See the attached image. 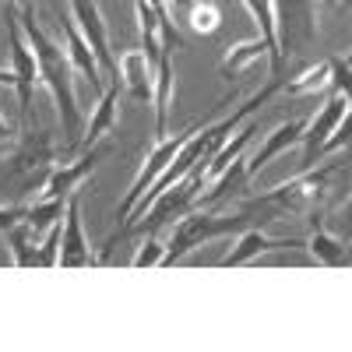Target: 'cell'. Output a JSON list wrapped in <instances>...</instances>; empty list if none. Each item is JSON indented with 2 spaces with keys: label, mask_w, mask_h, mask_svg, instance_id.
I'll return each mask as SVG.
<instances>
[{
  "label": "cell",
  "mask_w": 352,
  "mask_h": 352,
  "mask_svg": "<svg viewBox=\"0 0 352 352\" xmlns=\"http://www.w3.org/2000/svg\"><path fill=\"white\" fill-rule=\"evenodd\" d=\"M21 28L28 43L36 50V60H39V81L50 88V96L56 102V116H60V127H64V152H81V106H78V96H74V67H71V56L67 50L56 46L43 28L36 25V14H21Z\"/></svg>",
  "instance_id": "1"
},
{
  "label": "cell",
  "mask_w": 352,
  "mask_h": 352,
  "mask_svg": "<svg viewBox=\"0 0 352 352\" xmlns=\"http://www.w3.org/2000/svg\"><path fill=\"white\" fill-rule=\"evenodd\" d=\"M53 159H56V144L50 131L25 127L11 159H4V166H0V184L8 180V187H18V194H32V187H46Z\"/></svg>",
  "instance_id": "2"
},
{
  "label": "cell",
  "mask_w": 352,
  "mask_h": 352,
  "mask_svg": "<svg viewBox=\"0 0 352 352\" xmlns=\"http://www.w3.org/2000/svg\"><path fill=\"white\" fill-rule=\"evenodd\" d=\"M250 229V219L243 212L236 215H215L208 208L201 212H190L180 219V226L173 229V236L166 243V257H162V268H173L176 261H184L194 247L208 243V240H219V236H229V232H243Z\"/></svg>",
  "instance_id": "3"
},
{
  "label": "cell",
  "mask_w": 352,
  "mask_h": 352,
  "mask_svg": "<svg viewBox=\"0 0 352 352\" xmlns=\"http://www.w3.org/2000/svg\"><path fill=\"white\" fill-rule=\"evenodd\" d=\"M204 162H197L184 180H176L169 190H162L155 201H152V208L144 212L134 226H127L116 240H124V236H131V232H155V229H162V226H169L173 219H184V215H190L194 208H197V197H201V190H204ZM116 247V243H113Z\"/></svg>",
  "instance_id": "4"
},
{
  "label": "cell",
  "mask_w": 352,
  "mask_h": 352,
  "mask_svg": "<svg viewBox=\"0 0 352 352\" xmlns=\"http://www.w3.org/2000/svg\"><path fill=\"white\" fill-rule=\"evenodd\" d=\"M282 64H296L317 43V0H272Z\"/></svg>",
  "instance_id": "5"
},
{
  "label": "cell",
  "mask_w": 352,
  "mask_h": 352,
  "mask_svg": "<svg viewBox=\"0 0 352 352\" xmlns=\"http://www.w3.org/2000/svg\"><path fill=\"white\" fill-rule=\"evenodd\" d=\"M204 124H208V120H194V124H187L184 131H176V134H166V138H159L155 141V148L148 152V159H144V166L138 169V176H134V184H131V190L124 194V201L120 204H116V226H124L127 222V215L134 212V204L144 197V194H148V187L159 180V176L166 173V166L176 159V152H180L184 148V144L204 127Z\"/></svg>",
  "instance_id": "6"
},
{
  "label": "cell",
  "mask_w": 352,
  "mask_h": 352,
  "mask_svg": "<svg viewBox=\"0 0 352 352\" xmlns=\"http://www.w3.org/2000/svg\"><path fill=\"white\" fill-rule=\"evenodd\" d=\"M4 28H8V46H11V74H14V92H18V113L21 120H28V109H32V96H36V85H39V60H36V50L28 43L18 8L4 4Z\"/></svg>",
  "instance_id": "7"
},
{
  "label": "cell",
  "mask_w": 352,
  "mask_h": 352,
  "mask_svg": "<svg viewBox=\"0 0 352 352\" xmlns=\"http://www.w3.org/2000/svg\"><path fill=\"white\" fill-rule=\"evenodd\" d=\"M67 4H71L74 25L81 28V36L88 39V46H92L102 74H106L109 81H124V78H120V60H116L113 50H109V28H106V21H102L99 0H67Z\"/></svg>",
  "instance_id": "8"
},
{
  "label": "cell",
  "mask_w": 352,
  "mask_h": 352,
  "mask_svg": "<svg viewBox=\"0 0 352 352\" xmlns=\"http://www.w3.org/2000/svg\"><path fill=\"white\" fill-rule=\"evenodd\" d=\"M109 152H113V144L102 138V141L92 144V148H81V155H78L74 162L53 166V169H50V180H46V187H43V197H71V194H78V187L96 173V166H99Z\"/></svg>",
  "instance_id": "9"
},
{
  "label": "cell",
  "mask_w": 352,
  "mask_h": 352,
  "mask_svg": "<svg viewBox=\"0 0 352 352\" xmlns=\"http://www.w3.org/2000/svg\"><path fill=\"white\" fill-rule=\"evenodd\" d=\"M300 247H307V240H285V236H268L264 229H257V226H250V229H243L240 232V240L232 243V250L219 261L222 268H240V264H250V261H257V257H264V254H278V250H300Z\"/></svg>",
  "instance_id": "10"
},
{
  "label": "cell",
  "mask_w": 352,
  "mask_h": 352,
  "mask_svg": "<svg viewBox=\"0 0 352 352\" xmlns=\"http://www.w3.org/2000/svg\"><path fill=\"white\" fill-rule=\"evenodd\" d=\"M96 254L85 240V226H81V197H67V212H64V236H60V268H92Z\"/></svg>",
  "instance_id": "11"
},
{
  "label": "cell",
  "mask_w": 352,
  "mask_h": 352,
  "mask_svg": "<svg viewBox=\"0 0 352 352\" xmlns=\"http://www.w3.org/2000/svg\"><path fill=\"white\" fill-rule=\"evenodd\" d=\"M345 99L342 96H328V102L317 109V116L307 124V131H303V169H310V166H317L320 162V148H324V141L335 134V127L342 124V116H345Z\"/></svg>",
  "instance_id": "12"
},
{
  "label": "cell",
  "mask_w": 352,
  "mask_h": 352,
  "mask_svg": "<svg viewBox=\"0 0 352 352\" xmlns=\"http://www.w3.org/2000/svg\"><path fill=\"white\" fill-rule=\"evenodd\" d=\"M56 14H60V28H64V43H67V56H71V67L92 85V92L102 96V67L96 60L92 46H88V39L81 36V28L74 25V18H64V8H56Z\"/></svg>",
  "instance_id": "13"
},
{
  "label": "cell",
  "mask_w": 352,
  "mask_h": 352,
  "mask_svg": "<svg viewBox=\"0 0 352 352\" xmlns=\"http://www.w3.org/2000/svg\"><path fill=\"white\" fill-rule=\"evenodd\" d=\"M303 131H307V124L303 120H285V124H278L268 138H264V144L254 152V159H247V173H250V180L254 176L268 166L272 159H278L282 152H289L292 144H300L303 141Z\"/></svg>",
  "instance_id": "14"
},
{
  "label": "cell",
  "mask_w": 352,
  "mask_h": 352,
  "mask_svg": "<svg viewBox=\"0 0 352 352\" xmlns=\"http://www.w3.org/2000/svg\"><path fill=\"white\" fill-rule=\"evenodd\" d=\"M120 78H124V88L134 102H152L155 96V71L148 64V56L141 50H127L120 56Z\"/></svg>",
  "instance_id": "15"
},
{
  "label": "cell",
  "mask_w": 352,
  "mask_h": 352,
  "mask_svg": "<svg viewBox=\"0 0 352 352\" xmlns=\"http://www.w3.org/2000/svg\"><path fill=\"white\" fill-rule=\"evenodd\" d=\"M120 88H124V81H109V85L102 88V96H99L92 116H88V124H85L81 148H92L96 141H102V138L113 131V124H116V102H120Z\"/></svg>",
  "instance_id": "16"
},
{
  "label": "cell",
  "mask_w": 352,
  "mask_h": 352,
  "mask_svg": "<svg viewBox=\"0 0 352 352\" xmlns=\"http://www.w3.org/2000/svg\"><path fill=\"white\" fill-rule=\"evenodd\" d=\"M247 184H250V173H247V159L240 155L236 162H229V166L215 176L208 190H201L197 204H201V208H219L222 201L243 194V190H247Z\"/></svg>",
  "instance_id": "17"
},
{
  "label": "cell",
  "mask_w": 352,
  "mask_h": 352,
  "mask_svg": "<svg viewBox=\"0 0 352 352\" xmlns=\"http://www.w3.org/2000/svg\"><path fill=\"white\" fill-rule=\"evenodd\" d=\"M243 8L250 11L254 25H257V36L268 46V64H272V74H285V64H282V53H278V28H275V4L272 0H243Z\"/></svg>",
  "instance_id": "18"
},
{
  "label": "cell",
  "mask_w": 352,
  "mask_h": 352,
  "mask_svg": "<svg viewBox=\"0 0 352 352\" xmlns=\"http://www.w3.org/2000/svg\"><path fill=\"white\" fill-rule=\"evenodd\" d=\"M173 56L169 50H162L159 64H155V138H166L169 134V102H173V85H176V74H173Z\"/></svg>",
  "instance_id": "19"
},
{
  "label": "cell",
  "mask_w": 352,
  "mask_h": 352,
  "mask_svg": "<svg viewBox=\"0 0 352 352\" xmlns=\"http://www.w3.org/2000/svg\"><path fill=\"white\" fill-rule=\"evenodd\" d=\"M307 250H310V257L320 264V268H345V264H352L349 247L338 236H331L328 229H320V226H314V232L307 236Z\"/></svg>",
  "instance_id": "20"
},
{
  "label": "cell",
  "mask_w": 352,
  "mask_h": 352,
  "mask_svg": "<svg viewBox=\"0 0 352 352\" xmlns=\"http://www.w3.org/2000/svg\"><path fill=\"white\" fill-rule=\"evenodd\" d=\"M257 60H268V46H264V39H250V43H240V46H232L226 53V60H222V78L232 81V78H240L243 71H250Z\"/></svg>",
  "instance_id": "21"
},
{
  "label": "cell",
  "mask_w": 352,
  "mask_h": 352,
  "mask_svg": "<svg viewBox=\"0 0 352 352\" xmlns=\"http://www.w3.org/2000/svg\"><path fill=\"white\" fill-rule=\"evenodd\" d=\"M64 212H67V197H43V201L25 208V226L32 229L36 236H46V232L64 219Z\"/></svg>",
  "instance_id": "22"
},
{
  "label": "cell",
  "mask_w": 352,
  "mask_h": 352,
  "mask_svg": "<svg viewBox=\"0 0 352 352\" xmlns=\"http://www.w3.org/2000/svg\"><path fill=\"white\" fill-rule=\"evenodd\" d=\"M254 134H257V124H240V127H236V138L229 134V141L212 155V162H208V169H204V176H208V180H215V176H219L229 162H236V159L243 155V148L254 141Z\"/></svg>",
  "instance_id": "23"
},
{
  "label": "cell",
  "mask_w": 352,
  "mask_h": 352,
  "mask_svg": "<svg viewBox=\"0 0 352 352\" xmlns=\"http://www.w3.org/2000/svg\"><path fill=\"white\" fill-rule=\"evenodd\" d=\"M8 247H11L14 268H39V236L25 222L8 229Z\"/></svg>",
  "instance_id": "24"
},
{
  "label": "cell",
  "mask_w": 352,
  "mask_h": 352,
  "mask_svg": "<svg viewBox=\"0 0 352 352\" xmlns=\"http://www.w3.org/2000/svg\"><path fill=\"white\" fill-rule=\"evenodd\" d=\"M320 88H328V60H320L314 67H303L296 74H289L282 92H289V96H317Z\"/></svg>",
  "instance_id": "25"
},
{
  "label": "cell",
  "mask_w": 352,
  "mask_h": 352,
  "mask_svg": "<svg viewBox=\"0 0 352 352\" xmlns=\"http://www.w3.org/2000/svg\"><path fill=\"white\" fill-rule=\"evenodd\" d=\"M328 92L352 106V64L345 56H328Z\"/></svg>",
  "instance_id": "26"
},
{
  "label": "cell",
  "mask_w": 352,
  "mask_h": 352,
  "mask_svg": "<svg viewBox=\"0 0 352 352\" xmlns=\"http://www.w3.org/2000/svg\"><path fill=\"white\" fill-rule=\"evenodd\" d=\"M219 21H222V14H219V8L212 4V0H197V4L190 8V28L197 36H215Z\"/></svg>",
  "instance_id": "27"
},
{
  "label": "cell",
  "mask_w": 352,
  "mask_h": 352,
  "mask_svg": "<svg viewBox=\"0 0 352 352\" xmlns=\"http://www.w3.org/2000/svg\"><path fill=\"white\" fill-rule=\"evenodd\" d=\"M338 152H352V106L345 109V116H342V124L335 127V134L324 141V148H320V159L338 155Z\"/></svg>",
  "instance_id": "28"
},
{
  "label": "cell",
  "mask_w": 352,
  "mask_h": 352,
  "mask_svg": "<svg viewBox=\"0 0 352 352\" xmlns=\"http://www.w3.org/2000/svg\"><path fill=\"white\" fill-rule=\"evenodd\" d=\"M60 236H64V219L56 222L46 240L39 243V268H60Z\"/></svg>",
  "instance_id": "29"
},
{
  "label": "cell",
  "mask_w": 352,
  "mask_h": 352,
  "mask_svg": "<svg viewBox=\"0 0 352 352\" xmlns=\"http://www.w3.org/2000/svg\"><path fill=\"white\" fill-rule=\"evenodd\" d=\"M162 257H166V243H159L152 232H148V240H144L134 254V268H162Z\"/></svg>",
  "instance_id": "30"
},
{
  "label": "cell",
  "mask_w": 352,
  "mask_h": 352,
  "mask_svg": "<svg viewBox=\"0 0 352 352\" xmlns=\"http://www.w3.org/2000/svg\"><path fill=\"white\" fill-rule=\"evenodd\" d=\"M25 208L28 204H0V232H8L18 222H25Z\"/></svg>",
  "instance_id": "31"
},
{
  "label": "cell",
  "mask_w": 352,
  "mask_h": 352,
  "mask_svg": "<svg viewBox=\"0 0 352 352\" xmlns=\"http://www.w3.org/2000/svg\"><path fill=\"white\" fill-rule=\"evenodd\" d=\"M14 134H18V131H14V127H11V124L4 120V116H0V144H8V141H11Z\"/></svg>",
  "instance_id": "32"
},
{
  "label": "cell",
  "mask_w": 352,
  "mask_h": 352,
  "mask_svg": "<svg viewBox=\"0 0 352 352\" xmlns=\"http://www.w3.org/2000/svg\"><path fill=\"white\" fill-rule=\"evenodd\" d=\"M8 4H14L21 14H36V4H32V0H8Z\"/></svg>",
  "instance_id": "33"
},
{
  "label": "cell",
  "mask_w": 352,
  "mask_h": 352,
  "mask_svg": "<svg viewBox=\"0 0 352 352\" xmlns=\"http://www.w3.org/2000/svg\"><path fill=\"white\" fill-rule=\"evenodd\" d=\"M342 215H345V219H342V222H345V236H352V197L345 201V212H342Z\"/></svg>",
  "instance_id": "34"
},
{
  "label": "cell",
  "mask_w": 352,
  "mask_h": 352,
  "mask_svg": "<svg viewBox=\"0 0 352 352\" xmlns=\"http://www.w3.org/2000/svg\"><path fill=\"white\" fill-rule=\"evenodd\" d=\"M169 4H173V8H180V11H190L197 0H169Z\"/></svg>",
  "instance_id": "35"
},
{
  "label": "cell",
  "mask_w": 352,
  "mask_h": 352,
  "mask_svg": "<svg viewBox=\"0 0 352 352\" xmlns=\"http://www.w3.org/2000/svg\"><path fill=\"white\" fill-rule=\"evenodd\" d=\"M349 257H352V236H349Z\"/></svg>",
  "instance_id": "36"
},
{
  "label": "cell",
  "mask_w": 352,
  "mask_h": 352,
  "mask_svg": "<svg viewBox=\"0 0 352 352\" xmlns=\"http://www.w3.org/2000/svg\"><path fill=\"white\" fill-rule=\"evenodd\" d=\"M345 60H349V64H352V50H349V56H345Z\"/></svg>",
  "instance_id": "37"
}]
</instances>
